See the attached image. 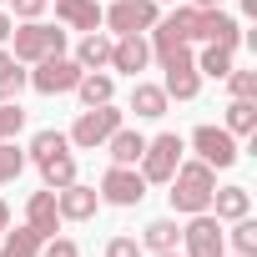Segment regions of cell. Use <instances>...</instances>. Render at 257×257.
<instances>
[{"instance_id": "obj_1", "label": "cell", "mask_w": 257, "mask_h": 257, "mask_svg": "<svg viewBox=\"0 0 257 257\" xmlns=\"http://www.w3.org/2000/svg\"><path fill=\"white\" fill-rule=\"evenodd\" d=\"M167 187H172V192H167L172 212L197 217V212H207V207H212V192H217V167H207V162H182V167L172 172V182H167Z\"/></svg>"}, {"instance_id": "obj_2", "label": "cell", "mask_w": 257, "mask_h": 257, "mask_svg": "<svg viewBox=\"0 0 257 257\" xmlns=\"http://www.w3.org/2000/svg\"><path fill=\"white\" fill-rule=\"evenodd\" d=\"M11 41H16L11 56H16L21 66H36V61H46V56H66V31H61V26H46V21L16 26Z\"/></svg>"}, {"instance_id": "obj_3", "label": "cell", "mask_w": 257, "mask_h": 257, "mask_svg": "<svg viewBox=\"0 0 257 257\" xmlns=\"http://www.w3.org/2000/svg\"><path fill=\"white\" fill-rule=\"evenodd\" d=\"M116 126H126V111H116V101H106V106H86V111L76 116V126L66 132V142L81 147V152H96V147H106V137L116 132Z\"/></svg>"}, {"instance_id": "obj_4", "label": "cell", "mask_w": 257, "mask_h": 257, "mask_svg": "<svg viewBox=\"0 0 257 257\" xmlns=\"http://www.w3.org/2000/svg\"><path fill=\"white\" fill-rule=\"evenodd\" d=\"M182 152H187V142L177 137V132H162V137H152L147 142V152H142V177H147V187L152 182H172V172L182 167Z\"/></svg>"}, {"instance_id": "obj_5", "label": "cell", "mask_w": 257, "mask_h": 257, "mask_svg": "<svg viewBox=\"0 0 257 257\" xmlns=\"http://www.w3.org/2000/svg\"><path fill=\"white\" fill-rule=\"evenodd\" d=\"M162 21L157 0H111V11H101V26H111L116 36H142Z\"/></svg>"}, {"instance_id": "obj_6", "label": "cell", "mask_w": 257, "mask_h": 257, "mask_svg": "<svg viewBox=\"0 0 257 257\" xmlns=\"http://www.w3.org/2000/svg\"><path fill=\"white\" fill-rule=\"evenodd\" d=\"M162 71H167V81H162L167 96H177V101H197V91H202V71H197V56H192L187 46L167 51V56H162Z\"/></svg>"}, {"instance_id": "obj_7", "label": "cell", "mask_w": 257, "mask_h": 257, "mask_svg": "<svg viewBox=\"0 0 257 257\" xmlns=\"http://www.w3.org/2000/svg\"><path fill=\"white\" fill-rule=\"evenodd\" d=\"M182 257H222L227 252V232H222V222L212 217V212H197L187 227H182Z\"/></svg>"}, {"instance_id": "obj_8", "label": "cell", "mask_w": 257, "mask_h": 257, "mask_svg": "<svg viewBox=\"0 0 257 257\" xmlns=\"http://www.w3.org/2000/svg\"><path fill=\"white\" fill-rule=\"evenodd\" d=\"M41 96H66V91H76V81H81V66L71 61V56H46V61H36V71L26 76Z\"/></svg>"}, {"instance_id": "obj_9", "label": "cell", "mask_w": 257, "mask_h": 257, "mask_svg": "<svg viewBox=\"0 0 257 257\" xmlns=\"http://www.w3.org/2000/svg\"><path fill=\"white\" fill-rule=\"evenodd\" d=\"M142 197H147V177L137 172V167H106V177H101V202H111V207H142Z\"/></svg>"}, {"instance_id": "obj_10", "label": "cell", "mask_w": 257, "mask_h": 257, "mask_svg": "<svg viewBox=\"0 0 257 257\" xmlns=\"http://www.w3.org/2000/svg\"><path fill=\"white\" fill-rule=\"evenodd\" d=\"M192 152H197V162H207V167H232L242 152H237V137L227 132V126H197L192 132Z\"/></svg>"}, {"instance_id": "obj_11", "label": "cell", "mask_w": 257, "mask_h": 257, "mask_svg": "<svg viewBox=\"0 0 257 257\" xmlns=\"http://www.w3.org/2000/svg\"><path fill=\"white\" fill-rule=\"evenodd\" d=\"M197 41H202V46H227V51H237V46H242V21L227 16L222 6H207V11H197Z\"/></svg>"}, {"instance_id": "obj_12", "label": "cell", "mask_w": 257, "mask_h": 257, "mask_svg": "<svg viewBox=\"0 0 257 257\" xmlns=\"http://www.w3.org/2000/svg\"><path fill=\"white\" fill-rule=\"evenodd\" d=\"M96 207H101V192H96V187L71 182V187H61V192H56V212H61V222H91V217H96Z\"/></svg>"}, {"instance_id": "obj_13", "label": "cell", "mask_w": 257, "mask_h": 257, "mask_svg": "<svg viewBox=\"0 0 257 257\" xmlns=\"http://www.w3.org/2000/svg\"><path fill=\"white\" fill-rule=\"evenodd\" d=\"M26 227H31L41 242L61 232V212H56V192H51V187H46V192H31V202H26Z\"/></svg>"}, {"instance_id": "obj_14", "label": "cell", "mask_w": 257, "mask_h": 257, "mask_svg": "<svg viewBox=\"0 0 257 257\" xmlns=\"http://www.w3.org/2000/svg\"><path fill=\"white\" fill-rule=\"evenodd\" d=\"M147 61H152V46L142 36H116L111 41V71H121V76L137 81V71H147Z\"/></svg>"}, {"instance_id": "obj_15", "label": "cell", "mask_w": 257, "mask_h": 257, "mask_svg": "<svg viewBox=\"0 0 257 257\" xmlns=\"http://www.w3.org/2000/svg\"><path fill=\"white\" fill-rule=\"evenodd\" d=\"M106 152H111V162H116V167H137V162H142V152H147V137H142V132H132V126H116V132L106 137Z\"/></svg>"}, {"instance_id": "obj_16", "label": "cell", "mask_w": 257, "mask_h": 257, "mask_svg": "<svg viewBox=\"0 0 257 257\" xmlns=\"http://www.w3.org/2000/svg\"><path fill=\"white\" fill-rule=\"evenodd\" d=\"M207 212H212L217 222H237V217H247V212H252V192H247V187H217Z\"/></svg>"}, {"instance_id": "obj_17", "label": "cell", "mask_w": 257, "mask_h": 257, "mask_svg": "<svg viewBox=\"0 0 257 257\" xmlns=\"http://www.w3.org/2000/svg\"><path fill=\"white\" fill-rule=\"evenodd\" d=\"M56 16H61V26H71V31H101V6L96 0H56Z\"/></svg>"}, {"instance_id": "obj_18", "label": "cell", "mask_w": 257, "mask_h": 257, "mask_svg": "<svg viewBox=\"0 0 257 257\" xmlns=\"http://www.w3.org/2000/svg\"><path fill=\"white\" fill-rule=\"evenodd\" d=\"M76 66L81 71H106L111 66V36L106 31H86L81 46H76Z\"/></svg>"}, {"instance_id": "obj_19", "label": "cell", "mask_w": 257, "mask_h": 257, "mask_svg": "<svg viewBox=\"0 0 257 257\" xmlns=\"http://www.w3.org/2000/svg\"><path fill=\"white\" fill-rule=\"evenodd\" d=\"M167 101H172V96H167L162 86H152V81H137V86H132V111H137L142 121L167 116Z\"/></svg>"}, {"instance_id": "obj_20", "label": "cell", "mask_w": 257, "mask_h": 257, "mask_svg": "<svg viewBox=\"0 0 257 257\" xmlns=\"http://www.w3.org/2000/svg\"><path fill=\"white\" fill-rule=\"evenodd\" d=\"M76 96H81L86 106H106V101H116V81H111L106 71H81Z\"/></svg>"}, {"instance_id": "obj_21", "label": "cell", "mask_w": 257, "mask_h": 257, "mask_svg": "<svg viewBox=\"0 0 257 257\" xmlns=\"http://www.w3.org/2000/svg\"><path fill=\"white\" fill-rule=\"evenodd\" d=\"M41 167V177H46V187L51 192H61V187H71L76 182V157H71V147L66 152H56V157H46V162H36Z\"/></svg>"}, {"instance_id": "obj_22", "label": "cell", "mask_w": 257, "mask_h": 257, "mask_svg": "<svg viewBox=\"0 0 257 257\" xmlns=\"http://www.w3.org/2000/svg\"><path fill=\"white\" fill-rule=\"evenodd\" d=\"M227 132L232 137H252L257 132V101H242V96H232V106H227Z\"/></svg>"}, {"instance_id": "obj_23", "label": "cell", "mask_w": 257, "mask_h": 257, "mask_svg": "<svg viewBox=\"0 0 257 257\" xmlns=\"http://www.w3.org/2000/svg\"><path fill=\"white\" fill-rule=\"evenodd\" d=\"M0 257H41V237L31 227H6V237H0Z\"/></svg>"}, {"instance_id": "obj_24", "label": "cell", "mask_w": 257, "mask_h": 257, "mask_svg": "<svg viewBox=\"0 0 257 257\" xmlns=\"http://www.w3.org/2000/svg\"><path fill=\"white\" fill-rule=\"evenodd\" d=\"M21 86H26V71H21V61L0 46V101H16L21 96Z\"/></svg>"}, {"instance_id": "obj_25", "label": "cell", "mask_w": 257, "mask_h": 257, "mask_svg": "<svg viewBox=\"0 0 257 257\" xmlns=\"http://www.w3.org/2000/svg\"><path fill=\"white\" fill-rule=\"evenodd\" d=\"M232 56H237V51H227V46H202V56H197V71H202V76H212V81H227V71H232Z\"/></svg>"}, {"instance_id": "obj_26", "label": "cell", "mask_w": 257, "mask_h": 257, "mask_svg": "<svg viewBox=\"0 0 257 257\" xmlns=\"http://www.w3.org/2000/svg\"><path fill=\"white\" fill-rule=\"evenodd\" d=\"M177 237H182V227H177L172 217H157V222H147V227H142V242H147L152 252H167V247H177Z\"/></svg>"}, {"instance_id": "obj_27", "label": "cell", "mask_w": 257, "mask_h": 257, "mask_svg": "<svg viewBox=\"0 0 257 257\" xmlns=\"http://www.w3.org/2000/svg\"><path fill=\"white\" fill-rule=\"evenodd\" d=\"M227 252H242V257H257V222H252V212L232 222V232H227Z\"/></svg>"}, {"instance_id": "obj_28", "label": "cell", "mask_w": 257, "mask_h": 257, "mask_svg": "<svg viewBox=\"0 0 257 257\" xmlns=\"http://www.w3.org/2000/svg\"><path fill=\"white\" fill-rule=\"evenodd\" d=\"M71 142H66V132H51V126H46V132H36L31 137V147H26V162H46V157H56V152H66Z\"/></svg>"}, {"instance_id": "obj_29", "label": "cell", "mask_w": 257, "mask_h": 257, "mask_svg": "<svg viewBox=\"0 0 257 257\" xmlns=\"http://www.w3.org/2000/svg\"><path fill=\"white\" fill-rule=\"evenodd\" d=\"M162 26H167L177 41H187V46H192V41H197V6H177L172 16H162Z\"/></svg>"}, {"instance_id": "obj_30", "label": "cell", "mask_w": 257, "mask_h": 257, "mask_svg": "<svg viewBox=\"0 0 257 257\" xmlns=\"http://www.w3.org/2000/svg\"><path fill=\"white\" fill-rule=\"evenodd\" d=\"M21 172H26V152H21L16 142H0V187L16 182Z\"/></svg>"}, {"instance_id": "obj_31", "label": "cell", "mask_w": 257, "mask_h": 257, "mask_svg": "<svg viewBox=\"0 0 257 257\" xmlns=\"http://www.w3.org/2000/svg\"><path fill=\"white\" fill-rule=\"evenodd\" d=\"M21 126H26L21 101H0V142H16V137H21Z\"/></svg>"}, {"instance_id": "obj_32", "label": "cell", "mask_w": 257, "mask_h": 257, "mask_svg": "<svg viewBox=\"0 0 257 257\" xmlns=\"http://www.w3.org/2000/svg\"><path fill=\"white\" fill-rule=\"evenodd\" d=\"M227 91L232 96H242V101H257V71H227Z\"/></svg>"}, {"instance_id": "obj_33", "label": "cell", "mask_w": 257, "mask_h": 257, "mask_svg": "<svg viewBox=\"0 0 257 257\" xmlns=\"http://www.w3.org/2000/svg\"><path fill=\"white\" fill-rule=\"evenodd\" d=\"M41 257H81V247L71 237H46L41 242Z\"/></svg>"}, {"instance_id": "obj_34", "label": "cell", "mask_w": 257, "mask_h": 257, "mask_svg": "<svg viewBox=\"0 0 257 257\" xmlns=\"http://www.w3.org/2000/svg\"><path fill=\"white\" fill-rule=\"evenodd\" d=\"M106 257H142V242L137 237H111L106 242Z\"/></svg>"}, {"instance_id": "obj_35", "label": "cell", "mask_w": 257, "mask_h": 257, "mask_svg": "<svg viewBox=\"0 0 257 257\" xmlns=\"http://www.w3.org/2000/svg\"><path fill=\"white\" fill-rule=\"evenodd\" d=\"M6 6H11L21 21H41V11L51 6V0H6Z\"/></svg>"}, {"instance_id": "obj_36", "label": "cell", "mask_w": 257, "mask_h": 257, "mask_svg": "<svg viewBox=\"0 0 257 257\" xmlns=\"http://www.w3.org/2000/svg\"><path fill=\"white\" fill-rule=\"evenodd\" d=\"M11 31H16V21H11L6 11H0V46H6V41H11Z\"/></svg>"}, {"instance_id": "obj_37", "label": "cell", "mask_w": 257, "mask_h": 257, "mask_svg": "<svg viewBox=\"0 0 257 257\" xmlns=\"http://www.w3.org/2000/svg\"><path fill=\"white\" fill-rule=\"evenodd\" d=\"M6 227H11V207L0 202V237H6Z\"/></svg>"}, {"instance_id": "obj_38", "label": "cell", "mask_w": 257, "mask_h": 257, "mask_svg": "<svg viewBox=\"0 0 257 257\" xmlns=\"http://www.w3.org/2000/svg\"><path fill=\"white\" fill-rule=\"evenodd\" d=\"M192 6H197V11H207V6H222V0H192Z\"/></svg>"}, {"instance_id": "obj_39", "label": "cell", "mask_w": 257, "mask_h": 257, "mask_svg": "<svg viewBox=\"0 0 257 257\" xmlns=\"http://www.w3.org/2000/svg\"><path fill=\"white\" fill-rule=\"evenodd\" d=\"M242 11H247V16H257V0H242Z\"/></svg>"}, {"instance_id": "obj_40", "label": "cell", "mask_w": 257, "mask_h": 257, "mask_svg": "<svg viewBox=\"0 0 257 257\" xmlns=\"http://www.w3.org/2000/svg\"><path fill=\"white\" fill-rule=\"evenodd\" d=\"M157 257H182V252H177V247H167V252H157Z\"/></svg>"}, {"instance_id": "obj_41", "label": "cell", "mask_w": 257, "mask_h": 257, "mask_svg": "<svg viewBox=\"0 0 257 257\" xmlns=\"http://www.w3.org/2000/svg\"><path fill=\"white\" fill-rule=\"evenodd\" d=\"M157 6H177V0H157Z\"/></svg>"}, {"instance_id": "obj_42", "label": "cell", "mask_w": 257, "mask_h": 257, "mask_svg": "<svg viewBox=\"0 0 257 257\" xmlns=\"http://www.w3.org/2000/svg\"><path fill=\"white\" fill-rule=\"evenodd\" d=\"M222 257H242V252H222Z\"/></svg>"}, {"instance_id": "obj_43", "label": "cell", "mask_w": 257, "mask_h": 257, "mask_svg": "<svg viewBox=\"0 0 257 257\" xmlns=\"http://www.w3.org/2000/svg\"><path fill=\"white\" fill-rule=\"evenodd\" d=\"M0 6H6V0H0Z\"/></svg>"}]
</instances>
